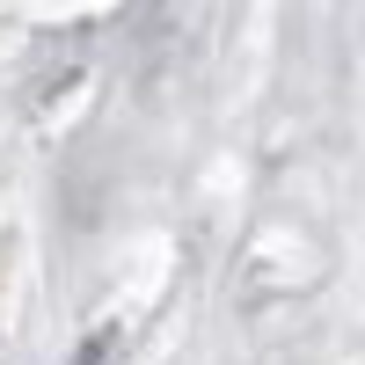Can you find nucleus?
<instances>
[{
    "label": "nucleus",
    "instance_id": "1",
    "mask_svg": "<svg viewBox=\"0 0 365 365\" xmlns=\"http://www.w3.org/2000/svg\"><path fill=\"white\" fill-rule=\"evenodd\" d=\"M110 344H117V329H88V336L73 344V358H66V365H110Z\"/></svg>",
    "mask_w": 365,
    "mask_h": 365
}]
</instances>
